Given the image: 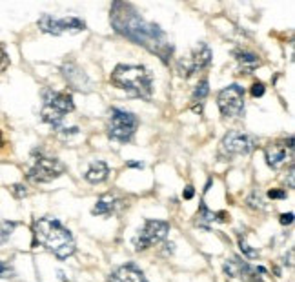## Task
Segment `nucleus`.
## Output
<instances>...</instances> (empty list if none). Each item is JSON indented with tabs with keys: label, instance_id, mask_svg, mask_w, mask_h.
Wrapping results in <instances>:
<instances>
[{
	"label": "nucleus",
	"instance_id": "20e7f679",
	"mask_svg": "<svg viewBox=\"0 0 295 282\" xmlns=\"http://www.w3.org/2000/svg\"><path fill=\"white\" fill-rule=\"evenodd\" d=\"M42 100L44 106L42 111H40V117L51 127L61 126L64 117L75 109L73 96L67 91H55L51 88H48V90L42 91Z\"/></svg>",
	"mask_w": 295,
	"mask_h": 282
},
{
	"label": "nucleus",
	"instance_id": "5701e85b",
	"mask_svg": "<svg viewBox=\"0 0 295 282\" xmlns=\"http://www.w3.org/2000/svg\"><path fill=\"white\" fill-rule=\"evenodd\" d=\"M13 277H15V270L7 262L0 260V279H13Z\"/></svg>",
	"mask_w": 295,
	"mask_h": 282
},
{
	"label": "nucleus",
	"instance_id": "c756f323",
	"mask_svg": "<svg viewBox=\"0 0 295 282\" xmlns=\"http://www.w3.org/2000/svg\"><path fill=\"white\" fill-rule=\"evenodd\" d=\"M193 195H195V188H193V186L184 188V191H182V197H184V200H192Z\"/></svg>",
	"mask_w": 295,
	"mask_h": 282
},
{
	"label": "nucleus",
	"instance_id": "c85d7f7f",
	"mask_svg": "<svg viewBox=\"0 0 295 282\" xmlns=\"http://www.w3.org/2000/svg\"><path fill=\"white\" fill-rule=\"evenodd\" d=\"M294 213H292V211H290V213H283V215H281V219H279V222L283 224V226H290V224L294 222Z\"/></svg>",
	"mask_w": 295,
	"mask_h": 282
},
{
	"label": "nucleus",
	"instance_id": "f3484780",
	"mask_svg": "<svg viewBox=\"0 0 295 282\" xmlns=\"http://www.w3.org/2000/svg\"><path fill=\"white\" fill-rule=\"evenodd\" d=\"M233 55L235 59H237V62H239V66H241V71L246 73V75H250L255 67L259 66V57L255 53H252V51L237 49V51H233Z\"/></svg>",
	"mask_w": 295,
	"mask_h": 282
},
{
	"label": "nucleus",
	"instance_id": "423d86ee",
	"mask_svg": "<svg viewBox=\"0 0 295 282\" xmlns=\"http://www.w3.org/2000/svg\"><path fill=\"white\" fill-rule=\"evenodd\" d=\"M257 148V138L241 131H228L219 146V157L231 160L233 157L248 155Z\"/></svg>",
	"mask_w": 295,
	"mask_h": 282
},
{
	"label": "nucleus",
	"instance_id": "4be33fe9",
	"mask_svg": "<svg viewBox=\"0 0 295 282\" xmlns=\"http://www.w3.org/2000/svg\"><path fill=\"white\" fill-rule=\"evenodd\" d=\"M239 248H241L242 255H246L248 258H257V257H259V251H257V250H253V248L246 242V240H244V235H241V233H239Z\"/></svg>",
	"mask_w": 295,
	"mask_h": 282
},
{
	"label": "nucleus",
	"instance_id": "bb28decb",
	"mask_svg": "<svg viewBox=\"0 0 295 282\" xmlns=\"http://www.w3.org/2000/svg\"><path fill=\"white\" fill-rule=\"evenodd\" d=\"M7 66H9V55H7V51L4 49V46L0 44V71H4Z\"/></svg>",
	"mask_w": 295,
	"mask_h": 282
},
{
	"label": "nucleus",
	"instance_id": "2f4dec72",
	"mask_svg": "<svg viewBox=\"0 0 295 282\" xmlns=\"http://www.w3.org/2000/svg\"><path fill=\"white\" fill-rule=\"evenodd\" d=\"M284 266L288 264L290 268H292V266H294V250H290L288 251V257H286V255H284V262H283Z\"/></svg>",
	"mask_w": 295,
	"mask_h": 282
},
{
	"label": "nucleus",
	"instance_id": "dca6fc26",
	"mask_svg": "<svg viewBox=\"0 0 295 282\" xmlns=\"http://www.w3.org/2000/svg\"><path fill=\"white\" fill-rule=\"evenodd\" d=\"M108 175H109L108 164L102 162V160H95V162L90 164V168L86 169L84 179L90 184H100V182H104V180L108 179Z\"/></svg>",
	"mask_w": 295,
	"mask_h": 282
},
{
	"label": "nucleus",
	"instance_id": "4468645a",
	"mask_svg": "<svg viewBox=\"0 0 295 282\" xmlns=\"http://www.w3.org/2000/svg\"><path fill=\"white\" fill-rule=\"evenodd\" d=\"M224 273H226L228 277H231V279H237V277H241V279L242 277H244V279H250V277H255L257 270L252 268L248 262L241 260V258L233 257L224 262Z\"/></svg>",
	"mask_w": 295,
	"mask_h": 282
},
{
	"label": "nucleus",
	"instance_id": "39448f33",
	"mask_svg": "<svg viewBox=\"0 0 295 282\" xmlns=\"http://www.w3.org/2000/svg\"><path fill=\"white\" fill-rule=\"evenodd\" d=\"M139 119L131 111L121 108H111L108 113V137L115 142H130L137 131Z\"/></svg>",
	"mask_w": 295,
	"mask_h": 282
},
{
	"label": "nucleus",
	"instance_id": "1a4fd4ad",
	"mask_svg": "<svg viewBox=\"0 0 295 282\" xmlns=\"http://www.w3.org/2000/svg\"><path fill=\"white\" fill-rule=\"evenodd\" d=\"M64 171H66V166L59 158L38 153V157L33 160V166L28 171V179L35 184H44V182H51L53 179L62 177Z\"/></svg>",
	"mask_w": 295,
	"mask_h": 282
},
{
	"label": "nucleus",
	"instance_id": "6e6552de",
	"mask_svg": "<svg viewBox=\"0 0 295 282\" xmlns=\"http://www.w3.org/2000/svg\"><path fill=\"white\" fill-rule=\"evenodd\" d=\"M217 106L224 119H239L244 115V88L229 84L217 93Z\"/></svg>",
	"mask_w": 295,
	"mask_h": 282
},
{
	"label": "nucleus",
	"instance_id": "412c9836",
	"mask_svg": "<svg viewBox=\"0 0 295 282\" xmlns=\"http://www.w3.org/2000/svg\"><path fill=\"white\" fill-rule=\"evenodd\" d=\"M17 228V222H13V220H4V222H0V244H4L9 240L11 233L15 231Z\"/></svg>",
	"mask_w": 295,
	"mask_h": 282
},
{
	"label": "nucleus",
	"instance_id": "393cba45",
	"mask_svg": "<svg viewBox=\"0 0 295 282\" xmlns=\"http://www.w3.org/2000/svg\"><path fill=\"white\" fill-rule=\"evenodd\" d=\"M11 193H13V197L15 198H24L28 197V188L24 186V184H13L11 188Z\"/></svg>",
	"mask_w": 295,
	"mask_h": 282
},
{
	"label": "nucleus",
	"instance_id": "2eb2a0df",
	"mask_svg": "<svg viewBox=\"0 0 295 282\" xmlns=\"http://www.w3.org/2000/svg\"><path fill=\"white\" fill-rule=\"evenodd\" d=\"M288 153H292V150H290L286 144H270L264 150L266 164H268L271 169H279L286 162Z\"/></svg>",
	"mask_w": 295,
	"mask_h": 282
},
{
	"label": "nucleus",
	"instance_id": "72a5a7b5",
	"mask_svg": "<svg viewBox=\"0 0 295 282\" xmlns=\"http://www.w3.org/2000/svg\"><path fill=\"white\" fill-rule=\"evenodd\" d=\"M126 166H128V168H139V169L144 168V164H142V162H135V160H130Z\"/></svg>",
	"mask_w": 295,
	"mask_h": 282
},
{
	"label": "nucleus",
	"instance_id": "7ed1b4c3",
	"mask_svg": "<svg viewBox=\"0 0 295 282\" xmlns=\"http://www.w3.org/2000/svg\"><path fill=\"white\" fill-rule=\"evenodd\" d=\"M109 82L117 90L126 91L128 95L139 98H150L153 93V75L144 66L121 64L109 75Z\"/></svg>",
	"mask_w": 295,
	"mask_h": 282
},
{
	"label": "nucleus",
	"instance_id": "b1692460",
	"mask_svg": "<svg viewBox=\"0 0 295 282\" xmlns=\"http://www.w3.org/2000/svg\"><path fill=\"white\" fill-rule=\"evenodd\" d=\"M264 91H266V88H264V84H262L261 80L253 82L252 88H250V93H252L253 98H261V96L264 95Z\"/></svg>",
	"mask_w": 295,
	"mask_h": 282
},
{
	"label": "nucleus",
	"instance_id": "f704fd0d",
	"mask_svg": "<svg viewBox=\"0 0 295 282\" xmlns=\"http://www.w3.org/2000/svg\"><path fill=\"white\" fill-rule=\"evenodd\" d=\"M0 146H2V138H0Z\"/></svg>",
	"mask_w": 295,
	"mask_h": 282
},
{
	"label": "nucleus",
	"instance_id": "f03ea898",
	"mask_svg": "<svg viewBox=\"0 0 295 282\" xmlns=\"http://www.w3.org/2000/svg\"><path fill=\"white\" fill-rule=\"evenodd\" d=\"M33 246L46 248L61 260L71 257L77 250L71 231L51 217H42L33 222Z\"/></svg>",
	"mask_w": 295,
	"mask_h": 282
},
{
	"label": "nucleus",
	"instance_id": "f257e3e1",
	"mask_svg": "<svg viewBox=\"0 0 295 282\" xmlns=\"http://www.w3.org/2000/svg\"><path fill=\"white\" fill-rule=\"evenodd\" d=\"M109 22L119 35L155 53L164 64H168L173 46L168 42L166 33L155 22H148L131 4L128 2H113L109 9Z\"/></svg>",
	"mask_w": 295,
	"mask_h": 282
},
{
	"label": "nucleus",
	"instance_id": "ddd939ff",
	"mask_svg": "<svg viewBox=\"0 0 295 282\" xmlns=\"http://www.w3.org/2000/svg\"><path fill=\"white\" fill-rule=\"evenodd\" d=\"M109 282H148L142 270L133 262H126L124 266H119L117 270L111 271Z\"/></svg>",
	"mask_w": 295,
	"mask_h": 282
},
{
	"label": "nucleus",
	"instance_id": "0eeeda50",
	"mask_svg": "<svg viewBox=\"0 0 295 282\" xmlns=\"http://www.w3.org/2000/svg\"><path fill=\"white\" fill-rule=\"evenodd\" d=\"M211 57H213V55H211L210 46L204 42H199L190 53L184 55L182 59H179V62H177V71H179L181 77L190 78L192 75H195V73L210 67Z\"/></svg>",
	"mask_w": 295,
	"mask_h": 282
},
{
	"label": "nucleus",
	"instance_id": "cd10ccee",
	"mask_svg": "<svg viewBox=\"0 0 295 282\" xmlns=\"http://www.w3.org/2000/svg\"><path fill=\"white\" fill-rule=\"evenodd\" d=\"M268 197L270 198H286L288 197V193H286V189H270V191H268Z\"/></svg>",
	"mask_w": 295,
	"mask_h": 282
},
{
	"label": "nucleus",
	"instance_id": "9b49d317",
	"mask_svg": "<svg viewBox=\"0 0 295 282\" xmlns=\"http://www.w3.org/2000/svg\"><path fill=\"white\" fill-rule=\"evenodd\" d=\"M169 233V222L166 220H153V219H148L144 222V226L139 229L137 237L133 239V244H135V250H148V248L155 246L159 242H163L166 239V235Z\"/></svg>",
	"mask_w": 295,
	"mask_h": 282
},
{
	"label": "nucleus",
	"instance_id": "9d476101",
	"mask_svg": "<svg viewBox=\"0 0 295 282\" xmlns=\"http://www.w3.org/2000/svg\"><path fill=\"white\" fill-rule=\"evenodd\" d=\"M38 28L42 33H48V35H75V33H80V31L86 30V22L80 20L77 17H64V18H55L51 15H42L38 18Z\"/></svg>",
	"mask_w": 295,
	"mask_h": 282
},
{
	"label": "nucleus",
	"instance_id": "f8f14e48",
	"mask_svg": "<svg viewBox=\"0 0 295 282\" xmlns=\"http://www.w3.org/2000/svg\"><path fill=\"white\" fill-rule=\"evenodd\" d=\"M62 75L66 78V82L69 88L77 91H91L93 84H91V78L86 75V71L82 67H78L75 62H64L62 66Z\"/></svg>",
	"mask_w": 295,
	"mask_h": 282
},
{
	"label": "nucleus",
	"instance_id": "7c9ffc66",
	"mask_svg": "<svg viewBox=\"0 0 295 282\" xmlns=\"http://www.w3.org/2000/svg\"><path fill=\"white\" fill-rule=\"evenodd\" d=\"M175 253V242H166L164 244V255H173Z\"/></svg>",
	"mask_w": 295,
	"mask_h": 282
},
{
	"label": "nucleus",
	"instance_id": "a878e982",
	"mask_svg": "<svg viewBox=\"0 0 295 282\" xmlns=\"http://www.w3.org/2000/svg\"><path fill=\"white\" fill-rule=\"evenodd\" d=\"M246 202L250 208H253V210H261V208H262V198L259 197V193H252Z\"/></svg>",
	"mask_w": 295,
	"mask_h": 282
},
{
	"label": "nucleus",
	"instance_id": "a211bd4d",
	"mask_svg": "<svg viewBox=\"0 0 295 282\" xmlns=\"http://www.w3.org/2000/svg\"><path fill=\"white\" fill-rule=\"evenodd\" d=\"M208 93H210V84H208L206 78H202L199 84L195 86V90H193L192 93L193 111H195V113H200V111H202V100L208 96Z\"/></svg>",
	"mask_w": 295,
	"mask_h": 282
},
{
	"label": "nucleus",
	"instance_id": "6ab92c4d",
	"mask_svg": "<svg viewBox=\"0 0 295 282\" xmlns=\"http://www.w3.org/2000/svg\"><path fill=\"white\" fill-rule=\"evenodd\" d=\"M117 206V198L113 195H102V197L97 200L95 208L91 210L93 215H111Z\"/></svg>",
	"mask_w": 295,
	"mask_h": 282
},
{
	"label": "nucleus",
	"instance_id": "473e14b6",
	"mask_svg": "<svg viewBox=\"0 0 295 282\" xmlns=\"http://www.w3.org/2000/svg\"><path fill=\"white\" fill-rule=\"evenodd\" d=\"M294 166H290V171H288V188L290 189H294Z\"/></svg>",
	"mask_w": 295,
	"mask_h": 282
},
{
	"label": "nucleus",
	"instance_id": "aec40b11",
	"mask_svg": "<svg viewBox=\"0 0 295 282\" xmlns=\"http://www.w3.org/2000/svg\"><path fill=\"white\" fill-rule=\"evenodd\" d=\"M211 222H217V213L210 211L204 202H200L199 213H197V226L208 229V224H211Z\"/></svg>",
	"mask_w": 295,
	"mask_h": 282
}]
</instances>
